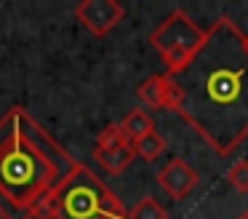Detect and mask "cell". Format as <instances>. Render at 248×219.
I'll list each match as a JSON object with an SVG mask.
<instances>
[{"label":"cell","instance_id":"cell-14","mask_svg":"<svg viewBox=\"0 0 248 219\" xmlns=\"http://www.w3.org/2000/svg\"><path fill=\"white\" fill-rule=\"evenodd\" d=\"M246 51H248V35H246Z\"/></svg>","mask_w":248,"mask_h":219},{"label":"cell","instance_id":"cell-4","mask_svg":"<svg viewBox=\"0 0 248 219\" xmlns=\"http://www.w3.org/2000/svg\"><path fill=\"white\" fill-rule=\"evenodd\" d=\"M208 30L198 24L189 14H184L182 8H173L160 24L152 30L150 43L157 51V56L163 59V72L176 78L182 69L189 67L198 51L203 48Z\"/></svg>","mask_w":248,"mask_h":219},{"label":"cell","instance_id":"cell-5","mask_svg":"<svg viewBox=\"0 0 248 219\" xmlns=\"http://www.w3.org/2000/svg\"><path fill=\"white\" fill-rule=\"evenodd\" d=\"M134 158H136V150L125 139L120 123H109L107 128H102V134L96 136V144H93V160L102 166V171L118 176L128 168Z\"/></svg>","mask_w":248,"mask_h":219},{"label":"cell","instance_id":"cell-8","mask_svg":"<svg viewBox=\"0 0 248 219\" xmlns=\"http://www.w3.org/2000/svg\"><path fill=\"white\" fill-rule=\"evenodd\" d=\"M155 179H157V185L163 187V192H168V198H173V201H184V198L198 187L200 176L184 158H171L160 171H157Z\"/></svg>","mask_w":248,"mask_h":219},{"label":"cell","instance_id":"cell-7","mask_svg":"<svg viewBox=\"0 0 248 219\" xmlns=\"http://www.w3.org/2000/svg\"><path fill=\"white\" fill-rule=\"evenodd\" d=\"M136 96L141 99L144 110H171L176 112L179 107V85L171 75L155 72L147 80H141V85L136 88Z\"/></svg>","mask_w":248,"mask_h":219},{"label":"cell","instance_id":"cell-2","mask_svg":"<svg viewBox=\"0 0 248 219\" xmlns=\"http://www.w3.org/2000/svg\"><path fill=\"white\" fill-rule=\"evenodd\" d=\"M78 166L27 107L14 104L0 118V219H54L51 198Z\"/></svg>","mask_w":248,"mask_h":219},{"label":"cell","instance_id":"cell-12","mask_svg":"<svg viewBox=\"0 0 248 219\" xmlns=\"http://www.w3.org/2000/svg\"><path fill=\"white\" fill-rule=\"evenodd\" d=\"M227 185L235 187L237 192H248V160L246 158L230 166V171H227Z\"/></svg>","mask_w":248,"mask_h":219},{"label":"cell","instance_id":"cell-3","mask_svg":"<svg viewBox=\"0 0 248 219\" xmlns=\"http://www.w3.org/2000/svg\"><path fill=\"white\" fill-rule=\"evenodd\" d=\"M51 211L54 219H131L125 203L86 163L54 192Z\"/></svg>","mask_w":248,"mask_h":219},{"label":"cell","instance_id":"cell-1","mask_svg":"<svg viewBox=\"0 0 248 219\" xmlns=\"http://www.w3.org/2000/svg\"><path fill=\"white\" fill-rule=\"evenodd\" d=\"M176 115L208 142L219 158L248 139V51L246 32L221 16L208 27L203 48L176 75Z\"/></svg>","mask_w":248,"mask_h":219},{"label":"cell","instance_id":"cell-10","mask_svg":"<svg viewBox=\"0 0 248 219\" xmlns=\"http://www.w3.org/2000/svg\"><path fill=\"white\" fill-rule=\"evenodd\" d=\"M134 150H136V158L152 163V160H157L163 152H166V139H163L157 131H152L150 136H144L141 142H136Z\"/></svg>","mask_w":248,"mask_h":219},{"label":"cell","instance_id":"cell-13","mask_svg":"<svg viewBox=\"0 0 248 219\" xmlns=\"http://www.w3.org/2000/svg\"><path fill=\"white\" fill-rule=\"evenodd\" d=\"M237 219H248V208H246V211H243V214H240V217H237Z\"/></svg>","mask_w":248,"mask_h":219},{"label":"cell","instance_id":"cell-6","mask_svg":"<svg viewBox=\"0 0 248 219\" xmlns=\"http://www.w3.org/2000/svg\"><path fill=\"white\" fill-rule=\"evenodd\" d=\"M72 14L91 35L104 37L120 24V19L125 16V8L118 0H83L75 5Z\"/></svg>","mask_w":248,"mask_h":219},{"label":"cell","instance_id":"cell-9","mask_svg":"<svg viewBox=\"0 0 248 219\" xmlns=\"http://www.w3.org/2000/svg\"><path fill=\"white\" fill-rule=\"evenodd\" d=\"M120 128H123L125 139H128L131 144H136L155 131V118H152L150 110H144V107H134V110H128L125 118L120 120Z\"/></svg>","mask_w":248,"mask_h":219},{"label":"cell","instance_id":"cell-11","mask_svg":"<svg viewBox=\"0 0 248 219\" xmlns=\"http://www.w3.org/2000/svg\"><path fill=\"white\" fill-rule=\"evenodd\" d=\"M131 219H168V211L160 201H155L152 195H144L131 208Z\"/></svg>","mask_w":248,"mask_h":219}]
</instances>
